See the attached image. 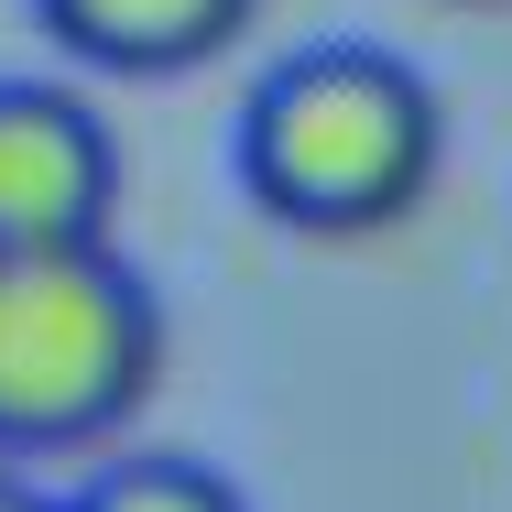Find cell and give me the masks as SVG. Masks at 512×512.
<instances>
[{"label": "cell", "mask_w": 512, "mask_h": 512, "mask_svg": "<svg viewBox=\"0 0 512 512\" xmlns=\"http://www.w3.org/2000/svg\"><path fill=\"white\" fill-rule=\"evenodd\" d=\"M55 512H251V502H240V480H218L207 458L142 447V458H109L99 480H88L77 502H55Z\"/></svg>", "instance_id": "5"}, {"label": "cell", "mask_w": 512, "mask_h": 512, "mask_svg": "<svg viewBox=\"0 0 512 512\" xmlns=\"http://www.w3.org/2000/svg\"><path fill=\"white\" fill-rule=\"evenodd\" d=\"M164 382V295L109 240L0 251V458L109 447Z\"/></svg>", "instance_id": "2"}, {"label": "cell", "mask_w": 512, "mask_h": 512, "mask_svg": "<svg viewBox=\"0 0 512 512\" xmlns=\"http://www.w3.org/2000/svg\"><path fill=\"white\" fill-rule=\"evenodd\" d=\"M44 33L99 66V77H186V66H218L262 0H33Z\"/></svg>", "instance_id": "4"}, {"label": "cell", "mask_w": 512, "mask_h": 512, "mask_svg": "<svg viewBox=\"0 0 512 512\" xmlns=\"http://www.w3.org/2000/svg\"><path fill=\"white\" fill-rule=\"evenodd\" d=\"M0 512H55V502H44L33 480H11V458H0Z\"/></svg>", "instance_id": "6"}, {"label": "cell", "mask_w": 512, "mask_h": 512, "mask_svg": "<svg viewBox=\"0 0 512 512\" xmlns=\"http://www.w3.org/2000/svg\"><path fill=\"white\" fill-rule=\"evenodd\" d=\"M447 99L382 44H316L240 109V186L306 240H371L436 197Z\"/></svg>", "instance_id": "1"}, {"label": "cell", "mask_w": 512, "mask_h": 512, "mask_svg": "<svg viewBox=\"0 0 512 512\" xmlns=\"http://www.w3.org/2000/svg\"><path fill=\"white\" fill-rule=\"evenodd\" d=\"M120 218V142L77 88L0 77V251H77Z\"/></svg>", "instance_id": "3"}, {"label": "cell", "mask_w": 512, "mask_h": 512, "mask_svg": "<svg viewBox=\"0 0 512 512\" xmlns=\"http://www.w3.org/2000/svg\"><path fill=\"white\" fill-rule=\"evenodd\" d=\"M469 11H512V0H469Z\"/></svg>", "instance_id": "7"}]
</instances>
